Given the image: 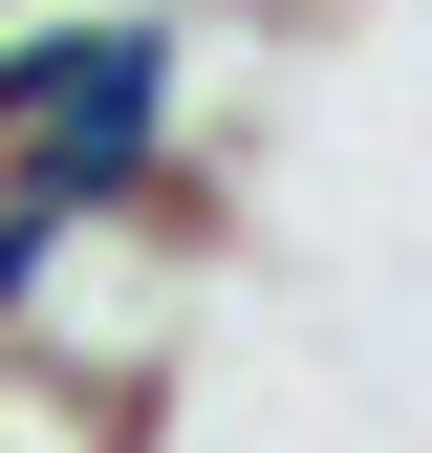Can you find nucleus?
I'll return each mask as SVG.
<instances>
[{
	"label": "nucleus",
	"instance_id": "nucleus-1",
	"mask_svg": "<svg viewBox=\"0 0 432 453\" xmlns=\"http://www.w3.org/2000/svg\"><path fill=\"white\" fill-rule=\"evenodd\" d=\"M195 43L216 22H174V0H22L0 22V195L22 216H151Z\"/></svg>",
	"mask_w": 432,
	"mask_h": 453
},
{
	"label": "nucleus",
	"instance_id": "nucleus-2",
	"mask_svg": "<svg viewBox=\"0 0 432 453\" xmlns=\"http://www.w3.org/2000/svg\"><path fill=\"white\" fill-rule=\"evenodd\" d=\"M0 22H22V0H0Z\"/></svg>",
	"mask_w": 432,
	"mask_h": 453
}]
</instances>
